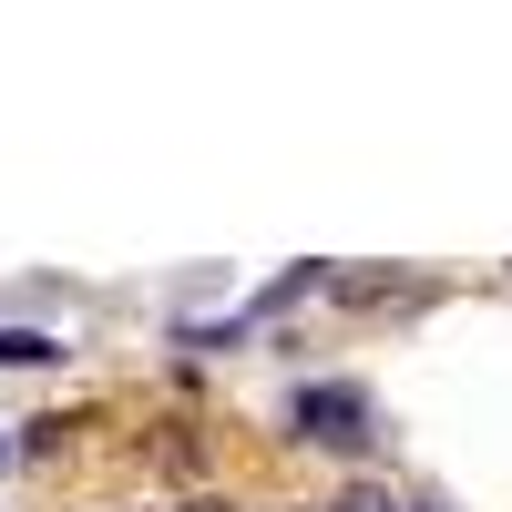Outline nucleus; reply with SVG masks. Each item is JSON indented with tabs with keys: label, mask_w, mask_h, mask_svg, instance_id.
Returning <instances> with one entry per match:
<instances>
[{
	"label": "nucleus",
	"mask_w": 512,
	"mask_h": 512,
	"mask_svg": "<svg viewBox=\"0 0 512 512\" xmlns=\"http://www.w3.org/2000/svg\"><path fill=\"white\" fill-rule=\"evenodd\" d=\"M287 420H297V441H318V451H369V400L349 390V379H328V390H297Z\"/></svg>",
	"instance_id": "f257e3e1"
},
{
	"label": "nucleus",
	"mask_w": 512,
	"mask_h": 512,
	"mask_svg": "<svg viewBox=\"0 0 512 512\" xmlns=\"http://www.w3.org/2000/svg\"><path fill=\"white\" fill-rule=\"evenodd\" d=\"M175 512H246V502H226V492H195V502H175Z\"/></svg>",
	"instance_id": "f03ea898"
},
{
	"label": "nucleus",
	"mask_w": 512,
	"mask_h": 512,
	"mask_svg": "<svg viewBox=\"0 0 512 512\" xmlns=\"http://www.w3.org/2000/svg\"><path fill=\"white\" fill-rule=\"evenodd\" d=\"M0 461H11V441H0Z\"/></svg>",
	"instance_id": "7ed1b4c3"
},
{
	"label": "nucleus",
	"mask_w": 512,
	"mask_h": 512,
	"mask_svg": "<svg viewBox=\"0 0 512 512\" xmlns=\"http://www.w3.org/2000/svg\"><path fill=\"white\" fill-rule=\"evenodd\" d=\"M420 512H431V502H420Z\"/></svg>",
	"instance_id": "20e7f679"
}]
</instances>
